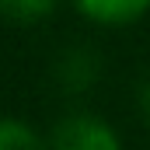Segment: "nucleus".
Listing matches in <instances>:
<instances>
[{
	"instance_id": "1",
	"label": "nucleus",
	"mask_w": 150,
	"mask_h": 150,
	"mask_svg": "<svg viewBox=\"0 0 150 150\" xmlns=\"http://www.w3.org/2000/svg\"><path fill=\"white\" fill-rule=\"evenodd\" d=\"M52 150H122L108 122L94 115H67L52 129Z\"/></svg>"
},
{
	"instance_id": "2",
	"label": "nucleus",
	"mask_w": 150,
	"mask_h": 150,
	"mask_svg": "<svg viewBox=\"0 0 150 150\" xmlns=\"http://www.w3.org/2000/svg\"><path fill=\"white\" fill-rule=\"evenodd\" d=\"M94 77H98V59L87 52V49H70V52H63L59 56V63H56V80H59V87L63 91H87L91 84H94Z\"/></svg>"
},
{
	"instance_id": "3",
	"label": "nucleus",
	"mask_w": 150,
	"mask_h": 150,
	"mask_svg": "<svg viewBox=\"0 0 150 150\" xmlns=\"http://www.w3.org/2000/svg\"><path fill=\"white\" fill-rule=\"evenodd\" d=\"M80 11L94 21L105 25H119V21H133L150 7V0H77Z\"/></svg>"
},
{
	"instance_id": "4",
	"label": "nucleus",
	"mask_w": 150,
	"mask_h": 150,
	"mask_svg": "<svg viewBox=\"0 0 150 150\" xmlns=\"http://www.w3.org/2000/svg\"><path fill=\"white\" fill-rule=\"evenodd\" d=\"M0 150H45V147L32 126L7 119V122H0Z\"/></svg>"
},
{
	"instance_id": "5",
	"label": "nucleus",
	"mask_w": 150,
	"mask_h": 150,
	"mask_svg": "<svg viewBox=\"0 0 150 150\" xmlns=\"http://www.w3.org/2000/svg\"><path fill=\"white\" fill-rule=\"evenodd\" d=\"M56 0H0V14L4 18H14V21H32L52 11Z\"/></svg>"
},
{
	"instance_id": "6",
	"label": "nucleus",
	"mask_w": 150,
	"mask_h": 150,
	"mask_svg": "<svg viewBox=\"0 0 150 150\" xmlns=\"http://www.w3.org/2000/svg\"><path fill=\"white\" fill-rule=\"evenodd\" d=\"M140 108H143V119L150 122V80L143 84V91H140Z\"/></svg>"
}]
</instances>
